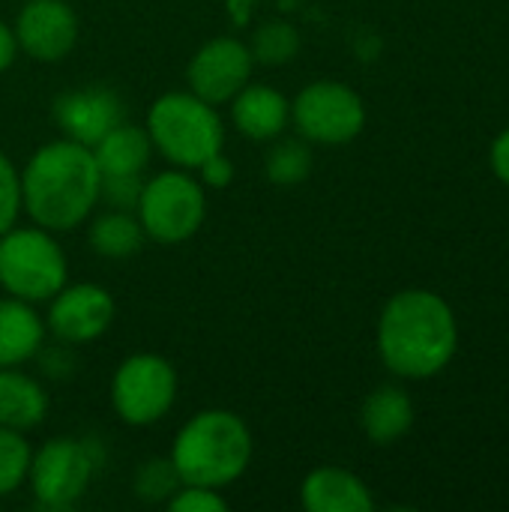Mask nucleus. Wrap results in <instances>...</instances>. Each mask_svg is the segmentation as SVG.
I'll list each match as a JSON object with an SVG mask.
<instances>
[{
	"mask_svg": "<svg viewBox=\"0 0 509 512\" xmlns=\"http://www.w3.org/2000/svg\"><path fill=\"white\" fill-rule=\"evenodd\" d=\"M45 318L18 297H0V369L30 363L45 345Z\"/></svg>",
	"mask_w": 509,
	"mask_h": 512,
	"instance_id": "obj_16",
	"label": "nucleus"
},
{
	"mask_svg": "<svg viewBox=\"0 0 509 512\" xmlns=\"http://www.w3.org/2000/svg\"><path fill=\"white\" fill-rule=\"evenodd\" d=\"M177 369L162 354H132L111 375V408L120 423L147 429L162 423L177 402Z\"/></svg>",
	"mask_w": 509,
	"mask_h": 512,
	"instance_id": "obj_7",
	"label": "nucleus"
},
{
	"mask_svg": "<svg viewBox=\"0 0 509 512\" xmlns=\"http://www.w3.org/2000/svg\"><path fill=\"white\" fill-rule=\"evenodd\" d=\"M33 447L27 444L24 432L0 426V501L15 495L27 483Z\"/></svg>",
	"mask_w": 509,
	"mask_h": 512,
	"instance_id": "obj_23",
	"label": "nucleus"
},
{
	"mask_svg": "<svg viewBox=\"0 0 509 512\" xmlns=\"http://www.w3.org/2000/svg\"><path fill=\"white\" fill-rule=\"evenodd\" d=\"M117 303L108 288L96 282H75L63 285L48 300L45 327L63 345H87L105 336L114 324Z\"/></svg>",
	"mask_w": 509,
	"mask_h": 512,
	"instance_id": "obj_11",
	"label": "nucleus"
},
{
	"mask_svg": "<svg viewBox=\"0 0 509 512\" xmlns=\"http://www.w3.org/2000/svg\"><path fill=\"white\" fill-rule=\"evenodd\" d=\"M315 168V153L306 138H273V147L264 156V174L273 186H300Z\"/></svg>",
	"mask_w": 509,
	"mask_h": 512,
	"instance_id": "obj_21",
	"label": "nucleus"
},
{
	"mask_svg": "<svg viewBox=\"0 0 509 512\" xmlns=\"http://www.w3.org/2000/svg\"><path fill=\"white\" fill-rule=\"evenodd\" d=\"M12 30L18 48L36 63H60L78 42V18L66 0H24Z\"/></svg>",
	"mask_w": 509,
	"mask_h": 512,
	"instance_id": "obj_12",
	"label": "nucleus"
},
{
	"mask_svg": "<svg viewBox=\"0 0 509 512\" xmlns=\"http://www.w3.org/2000/svg\"><path fill=\"white\" fill-rule=\"evenodd\" d=\"M252 453L255 441L246 420L228 408H207L177 429L168 459L180 483L225 489L249 471Z\"/></svg>",
	"mask_w": 509,
	"mask_h": 512,
	"instance_id": "obj_3",
	"label": "nucleus"
},
{
	"mask_svg": "<svg viewBox=\"0 0 509 512\" xmlns=\"http://www.w3.org/2000/svg\"><path fill=\"white\" fill-rule=\"evenodd\" d=\"M198 180L204 183V186H210V189H225V186H231V180H234V162L219 150V153H213L210 159H204L198 168Z\"/></svg>",
	"mask_w": 509,
	"mask_h": 512,
	"instance_id": "obj_28",
	"label": "nucleus"
},
{
	"mask_svg": "<svg viewBox=\"0 0 509 512\" xmlns=\"http://www.w3.org/2000/svg\"><path fill=\"white\" fill-rule=\"evenodd\" d=\"M291 123L309 144H348L366 126L360 93L342 81H312L291 102Z\"/></svg>",
	"mask_w": 509,
	"mask_h": 512,
	"instance_id": "obj_9",
	"label": "nucleus"
},
{
	"mask_svg": "<svg viewBox=\"0 0 509 512\" xmlns=\"http://www.w3.org/2000/svg\"><path fill=\"white\" fill-rule=\"evenodd\" d=\"M90 150L96 156L102 177L144 174V168L150 165V156H153V144H150L147 129H141L135 123H123V120L114 129H108Z\"/></svg>",
	"mask_w": 509,
	"mask_h": 512,
	"instance_id": "obj_19",
	"label": "nucleus"
},
{
	"mask_svg": "<svg viewBox=\"0 0 509 512\" xmlns=\"http://www.w3.org/2000/svg\"><path fill=\"white\" fill-rule=\"evenodd\" d=\"M69 279V261L57 237L39 225H12L0 234V288L24 303H48Z\"/></svg>",
	"mask_w": 509,
	"mask_h": 512,
	"instance_id": "obj_5",
	"label": "nucleus"
},
{
	"mask_svg": "<svg viewBox=\"0 0 509 512\" xmlns=\"http://www.w3.org/2000/svg\"><path fill=\"white\" fill-rule=\"evenodd\" d=\"M249 51H252L255 63L282 66V63H288V60L297 57V51H300V33L288 21H264L255 30V39H252Z\"/></svg>",
	"mask_w": 509,
	"mask_h": 512,
	"instance_id": "obj_22",
	"label": "nucleus"
},
{
	"mask_svg": "<svg viewBox=\"0 0 509 512\" xmlns=\"http://www.w3.org/2000/svg\"><path fill=\"white\" fill-rule=\"evenodd\" d=\"M135 498L147 504H162L180 489V477L171 465V459H147L135 471Z\"/></svg>",
	"mask_w": 509,
	"mask_h": 512,
	"instance_id": "obj_24",
	"label": "nucleus"
},
{
	"mask_svg": "<svg viewBox=\"0 0 509 512\" xmlns=\"http://www.w3.org/2000/svg\"><path fill=\"white\" fill-rule=\"evenodd\" d=\"M51 117L63 138L93 147L108 129L123 120V102L108 87H78L54 99Z\"/></svg>",
	"mask_w": 509,
	"mask_h": 512,
	"instance_id": "obj_13",
	"label": "nucleus"
},
{
	"mask_svg": "<svg viewBox=\"0 0 509 512\" xmlns=\"http://www.w3.org/2000/svg\"><path fill=\"white\" fill-rule=\"evenodd\" d=\"M87 243L99 258L123 261L141 252L144 246V228L132 210H105L99 216L87 219Z\"/></svg>",
	"mask_w": 509,
	"mask_h": 512,
	"instance_id": "obj_20",
	"label": "nucleus"
},
{
	"mask_svg": "<svg viewBox=\"0 0 509 512\" xmlns=\"http://www.w3.org/2000/svg\"><path fill=\"white\" fill-rule=\"evenodd\" d=\"M231 123L252 141H273L285 135L291 123V102L270 84H246L231 102Z\"/></svg>",
	"mask_w": 509,
	"mask_h": 512,
	"instance_id": "obj_14",
	"label": "nucleus"
},
{
	"mask_svg": "<svg viewBox=\"0 0 509 512\" xmlns=\"http://www.w3.org/2000/svg\"><path fill=\"white\" fill-rule=\"evenodd\" d=\"M21 216V171L0 150V234L18 225Z\"/></svg>",
	"mask_w": 509,
	"mask_h": 512,
	"instance_id": "obj_25",
	"label": "nucleus"
},
{
	"mask_svg": "<svg viewBox=\"0 0 509 512\" xmlns=\"http://www.w3.org/2000/svg\"><path fill=\"white\" fill-rule=\"evenodd\" d=\"M48 417V393L45 387L21 372L18 366L0 369V426L15 432H33Z\"/></svg>",
	"mask_w": 509,
	"mask_h": 512,
	"instance_id": "obj_17",
	"label": "nucleus"
},
{
	"mask_svg": "<svg viewBox=\"0 0 509 512\" xmlns=\"http://www.w3.org/2000/svg\"><path fill=\"white\" fill-rule=\"evenodd\" d=\"M99 183L93 150L60 135L36 147L21 168V213L51 234H66L93 216Z\"/></svg>",
	"mask_w": 509,
	"mask_h": 512,
	"instance_id": "obj_1",
	"label": "nucleus"
},
{
	"mask_svg": "<svg viewBox=\"0 0 509 512\" xmlns=\"http://www.w3.org/2000/svg\"><path fill=\"white\" fill-rule=\"evenodd\" d=\"M135 216L144 228V237L177 246L195 237L207 219V186L195 177V171L171 168L144 180Z\"/></svg>",
	"mask_w": 509,
	"mask_h": 512,
	"instance_id": "obj_6",
	"label": "nucleus"
},
{
	"mask_svg": "<svg viewBox=\"0 0 509 512\" xmlns=\"http://www.w3.org/2000/svg\"><path fill=\"white\" fill-rule=\"evenodd\" d=\"M459 330L456 315L432 291L411 288L381 312L378 321V354L384 366L399 378H432L456 354Z\"/></svg>",
	"mask_w": 509,
	"mask_h": 512,
	"instance_id": "obj_2",
	"label": "nucleus"
},
{
	"mask_svg": "<svg viewBox=\"0 0 509 512\" xmlns=\"http://www.w3.org/2000/svg\"><path fill=\"white\" fill-rule=\"evenodd\" d=\"M255 57L237 36H216L204 42L186 63V84L210 105L231 102L252 81Z\"/></svg>",
	"mask_w": 509,
	"mask_h": 512,
	"instance_id": "obj_10",
	"label": "nucleus"
},
{
	"mask_svg": "<svg viewBox=\"0 0 509 512\" xmlns=\"http://www.w3.org/2000/svg\"><path fill=\"white\" fill-rule=\"evenodd\" d=\"M96 468V450L87 441L57 435L33 450L27 483L39 507L69 510L87 495Z\"/></svg>",
	"mask_w": 509,
	"mask_h": 512,
	"instance_id": "obj_8",
	"label": "nucleus"
},
{
	"mask_svg": "<svg viewBox=\"0 0 509 512\" xmlns=\"http://www.w3.org/2000/svg\"><path fill=\"white\" fill-rule=\"evenodd\" d=\"M168 510L174 512H225L228 501L222 495V489H207V486H189L180 483V489L165 501Z\"/></svg>",
	"mask_w": 509,
	"mask_h": 512,
	"instance_id": "obj_26",
	"label": "nucleus"
},
{
	"mask_svg": "<svg viewBox=\"0 0 509 512\" xmlns=\"http://www.w3.org/2000/svg\"><path fill=\"white\" fill-rule=\"evenodd\" d=\"M147 135L153 153L186 171H195L204 159L225 147V123L219 108L192 90L162 93L147 111Z\"/></svg>",
	"mask_w": 509,
	"mask_h": 512,
	"instance_id": "obj_4",
	"label": "nucleus"
},
{
	"mask_svg": "<svg viewBox=\"0 0 509 512\" xmlns=\"http://www.w3.org/2000/svg\"><path fill=\"white\" fill-rule=\"evenodd\" d=\"M21 54V48H18V39H15V30L6 24V21H0V75L15 63V57Z\"/></svg>",
	"mask_w": 509,
	"mask_h": 512,
	"instance_id": "obj_29",
	"label": "nucleus"
},
{
	"mask_svg": "<svg viewBox=\"0 0 509 512\" xmlns=\"http://www.w3.org/2000/svg\"><path fill=\"white\" fill-rule=\"evenodd\" d=\"M141 174H114V177H102L99 183V201L111 210H132L138 204L141 195Z\"/></svg>",
	"mask_w": 509,
	"mask_h": 512,
	"instance_id": "obj_27",
	"label": "nucleus"
},
{
	"mask_svg": "<svg viewBox=\"0 0 509 512\" xmlns=\"http://www.w3.org/2000/svg\"><path fill=\"white\" fill-rule=\"evenodd\" d=\"M300 504L309 512H372L369 486L345 468H315L300 486Z\"/></svg>",
	"mask_w": 509,
	"mask_h": 512,
	"instance_id": "obj_15",
	"label": "nucleus"
},
{
	"mask_svg": "<svg viewBox=\"0 0 509 512\" xmlns=\"http://www.w3.org/2000/svg\"><path fill=\"white\" fill-rule=\"evenodd\" d=\"M492 168H495V174L509 186V129H504L498 135V141L492 144Z\"/></svg>",
	"mask_w": 509,
	"mask_h": 512,
	"instance_id": "obj_30",
	"label": "nucleus"
},
{
	"mask_svg": "<svg viewBox=\"0 0 509 512\" xmlns=\"http://www.w3.org/2000/svg\"><path fill=\"white\" fill-rule=\"evenodd\" d=\"M360 426L366 438L378 447H390L405 438L414 426V402L399 387H378L366 396L360 411Z\"/></svg>",
	"mask_w": 509,
	"mask_h": 512,
	"instance_id": "obj_18",
	"label": "nucleus"
}]
</instances>
